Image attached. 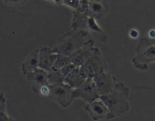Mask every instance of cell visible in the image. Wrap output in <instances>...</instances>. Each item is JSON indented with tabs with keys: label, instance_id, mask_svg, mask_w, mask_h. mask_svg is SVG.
I'll return each mask as SVG.
<instances>
[{
	"label": "cell",
	"instance_id": "cell-15",
	"mask_svg": "<svg viewBox=\"0 0 155 121\" xmlns=\"http://www.w3.org/2000/svg\"><path fill=\"white\" fill-rule=\"evenodd\" d=\"M86 79V77L80 72V66H76L68 75L64 77L63 83L68 84L73 89H75L80 86Z\"/></svg>",
	"mask_w": 155,
	"mask_h": 121
},
{
	"label": "cell",
	"instance_id": "cell-26",
	"mask_svg": "<svg viewBox=\"0 0 155 121\" xmlns=\"http://www.w3.org/2000/svg\"><path fill=\"white\" fill-rule=\"evenodd\" d=\"M48 1H52L53 2V0H48Z\"/></svg>",
	"mask_w": 155,
	"mask_h": 121
},
{
	"label": "cell",
	"instance_id": "cell-24",
	"mask_svg": "<svg viewBox=\"0 0 155 121\" xmlns=\"http://www.w3.org/2000/svg\"><path fill=\"white\" fill-rule=\"evenodd\" d=\"M148 36H149V38H151V39H154V29H152V30H150L149 32H148Z\"/></svg>",
	"mask_w": 155,
	"mask_h": 121
},
{
	"label": "cell",
	"instance_id": "cell-17",
	"mask_svg": "<svg viewBox=\"0 0 155 121\" xmlns=\"http://www.w3.org/2000/svg\"><path fill=\"white\" fill-rule=\"evenodd\" d=\"M6 98L4 92L0 94V121L14 120L6 112Z\"/></svg>",
	"mask_w": 155,
	"mask_h": 121
},
{
	"label": "cell",
	"instance_id": "cell-18",
	"mask_svg": "<svg viewBox=\"0 0 155 121\" xmlns=\"http://www.w3.org/2000/svg\"><path fill=\"white\" fill-rule=\"evenodd\" d=\"M71 63V59L69 55L63 54H58L57 53V57H56L54 63L53 64L52 67L57 68V69H61L63 67Z\"/></svg>",
	"mask_w": 155,
	"mask_h": 121
},
{
	"label": "cell",
	"instance_id": "cell-4",
	"mask_svg": "<svg viewBox=\"0 0 155 121\" xmlns=\"http://www.w3.org/2000/svg\"><path fill=\"white\" fill-rule=\"evenodd\" d=\"M80 70L86 78H93L97 74L107 70V62L100 50L80 66Z\"/></svg>",
	"mask_w": 155,
	"mask_h": 121
},
{
	"label": "cell",
	"instance_id": "cell-11",
	"mask_svg": "<svg viewBox=\"0 0 155 121\" xmlns=\"http://www.w3.org/2000/svg\"><path fill=\"white\" fill-rule=\"evenodd\" d=\"M109 12L107 4L101 0H89L88 15L95 20H101L105 18Z\"/></svg>",
	"mask_w": 155,
	"mask_h": 121
},
{
	"label": "cell",
	"instance_id": "cell-6",
	"mask_svg": "<svg viewBox=\"0 0 155 121\" xmlns=\"http://www.w3.org/2000/svg\"><path fill=\"white\" fill-rule=\"evenodd\" d=\"M99 93L96 89L92 78H86L83 83L72 91L73 100L81 98L86 103H90L99 98Z\"/></svg>",
	"mask_w": 155,
	"mask_h": 121
},
{
	"label": "cell",
	"instance_id": "cell-20",
	"mask_svg": "<svg viewBox=\"0 0 155 121\" xmlns=\"http://www.w3.org/2000/svg\"><path fill=\"white\" fill-rule=\"evenodd\" d=\"M79 0H62L63 5L68 6L69 8H71L72 9L77 8L78 5Z\"/></svg>",
	"mask_w": 155,
	"mask_h": 121
},
{
	"label": "cell",
	"instance_id": "cell-2",
	"mask_svg": "<svg viewBox=\"0 0 155 121\" xmlns=\"http://www.w3.org/2000/svg\"><path fill=\"white\" fill-rule=\"evenodd\" d=\"M89 36V32L85 29L67 33L58 39L51 50L54 53L70 55L83 46Z\"/></svg>",
	"mask_w": 155,
	"mask_h": 121
},
{
	"label": "cell",
	"instance_id": "cell-19",
	"mask_svg": "<svg viewBox=\"0 0 155 121\" xmlns=\"http://www.w3.org/2000/svg\"><path fill=\"white\" fill-rule=\"evenodd\" d=\"M29 0H3L5 4L10 6H21L25 4Z\"/></svg>",
	"mask_w": 155,
	"mask_h": 121
},
{
	"label": "cell",
	"instance_id": "cell-13",
	"mask_svg": "<svg viewBox=\"0 0 155 121\" xmlns=\"http://www.w3.org/2000/svg\"><path fill=\"white\" fill-rule=\"evenodd\" d=\"M85 30L89 32V35H92L96 39L101 42H105L107 39V36L104 30L100 27L97 23V20L91 16H88L84 27Z\"/></svg>",
	"mask_w": 155,
	"mask_h": 121
},
{
	"label": "cell",
	"instance_id": "cell-12",
	"mask_svg": "<svg viewBox=\"0 0 155 121\" xmlns=\"http://www.w3.org/2000/svg\"><path fill=\"white\" fill-rule=\"evenodd\" d=\"M57 53L53 52L51 47L45 46L39 49V67L48 70L53 67Z\"/></svg>",
	"mask_w": 155,
	"mask_h": 121
},
{
	"label": "cell",
	"instance_id": "cell-7",
	"mask_svg": "<svg viewBox=\"0 0 155 121\" xmlns=\"http://www.w3.org/2000/svg\"><path fill=\"white\" fill-rule=\"evenodd\" d=\"M98 51H99V49L95 46L93 39H88L83 46L70 54L71 63L74 64L75 66H81Z\"/></svg>",
	"mask_w": 155,
	"mask_h": 121
},
{
	"label": "cell",
	"instance_id": "cell-10",
	"mask_svg": "<svg viewBox=\"0 0 155 121\" xmlns=\"http://www.w3.org/2000/svg\"><path fill=\"white\" fill-rule=\"evenodd\" d=\"M27 83L31 86L36 94L39 93V88L44 85H48L47 79V71L38 67L36 70L25 75Z\"/></svg>",
	"mask_w": 155,
	"mask_h": 121
},
{
	"label": "cell",
	"instance_id": "cell-25",
	"mask_svg": "<svg viewBox=\"0 0 155 121\" xmlns=\"http://www.w3.org/2000/svg\"><path fill=\"white\" fill-rule=\"evenodd\" d=\"M53 2H55L56 4L59 5H63V3H62V0H53Z\"/></svg>",
	"mask_w": 155,
	"mask_h": 121
},
{
	"label": "cell",
	"instance_id": "cell-1",
	"mask_svg": "<svg viewBox=\"0 0 155 121\" xmlns=\"http://www.w3.org/2000/svg\"><path fill=\"white\" fill-rule=\"evenodd\" d=\"M130 92V89L124 83L117 82L111 92L99 96L100 99L108 107L112 119L129 111Z\"/></svg>",
	"mask_w": 155,
	"mask_h": 121
},
{
	"label": "cell",
	"instance_id": "cell-5",
	"mask_svg": "<svg viewBox=\"0 0 155 121\" xmlns=\"http://www.w3.org/2000/svg\"><path fill=\"white\" fill-rule=\"evenodd\" d=\"M49 94L48 98L58 104L63 108H67L74 101L72 98L73 88L64 83L49 85Z\"/></svg>",
	"mask_w": 155,
	"mask_h": 121
},
{
	"label": "cell",
	"instance_id": "cell-8",
	"mask_svg": "<svg viewBox=\"0 0 155 121\" xmlns=\"http://www.w3.org/2000/svg\"><path fill=\"white\" fill-rule=\"evenodd\" d=\"M100 95L111 92L117 83L116 77L107 70L103 71L92 78Z\"/></svg>",
	"mask_w": 155,
	"mask_h": 121
},
{
	"label": "cell",
	"instance_id": "cell-23",
	"mask_svg": "<svg viewBox=\"0 0 155 121\" xmlns=\"http://www.w3.org/2000/svg\"><path fill=\"white\" fill-rule=\"evenodd\" d=\"M129 36L132 39H136V38L139 37V30H136V29H131L129 32Z\"/></svg>",
	"mask_w": 155,
	"mask_h": 121
},
{
	"label": "cell",
	"instance_id": "cell-21",
	"mask_svg": "<svg viewBox=\"0 0 155 121\" xmlns=\"http://www.w3.org/2000/svg\"><path fill=\"white\" fill-rule=\"evenodd\" d=\"M49 85H44V86H42L39 89V93L38 95H40L42 96L48 97V94H49Z\"/></svg>",
	"mask_w": 155,
	"mask_h": 121
},
{
	"label": "cell",
	"instance_id": "cell-9",
	"mask_svg": "<svg viewBox=\"0 0 155 121\" xmlns=\"http://www.w3.org/2000/svg\"><path fill=\"white\" fill-rule=\"evenodd\" d=\"M85 110L89 113L93 120L112 119L108 107L100 98H97L92 102L87 103L85 106Z\"/></svg>",
	"mask_w": 155,
	"mask_h": 121
},
{
	"label": "cell",
	"instance_id": "cell-14",
	"mask_svg": "<svg viewBox=\"0 0 155 121\" xmlns=\"http://www.w3.org/2000/svg\"><path fill=\"white\" fill-rule=\"evenodd\" d=\"M39 67V48L33 50L21 63V72L24 76Z\"/></svg>",
	"mask_w": 155,
	"mask_h": 121
},
{
	"label": "cell",
	"instance_id": "cell-16",
	"mask_svg": "<svg viewBox=\"0 0 155 121\" xmlns=\"http://www.w3.org/2000/svg\"><path fill=\"white\" fill-rule=\"evenodd\" d=\"M64 75L60 69L51 67L47 70V79L48 85H54L63 83Z\"/></svg>",
	"mask_w": 155,
	"mask_h": 121
},
{
	"label": "cell",
	"instance_id": "cell-3",
	"mask_svg": "<svg viewBox=\"0 0 155 121\" xmlns=\"http://www.w3.org/2000/svg\"><path fill=\"white\" fill-rule=\"evenodd\" d=\"M155 61L154 39L142 37L136 46V54L132 58L135 67L140 70H148V65Z\"/></svg>",
	"mask_w": 155,
	"mask_h": 121
},
{
	"label": "cell",
	"instance_id": "cell-22",
	"mask_svg": "<svg viewBox=\"0 0 155 121\" xmlns=\"http://www.w3.org/2000/svg\"><path fill=\"white\" fill-rule=\"evenodd\" d=\"M75 67L76 66L74 64L71 63V64H69L66 65V66L63 67L62 68H61L60 70H61V71L62 74H63L64 77H65V76L68 75V74H69V73L71 72V71L72 70L74 67Z\"/></svg>",
	"mask_w": 155,
	"mask_h": 121
}]
</instances>
